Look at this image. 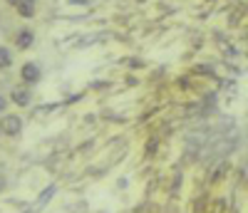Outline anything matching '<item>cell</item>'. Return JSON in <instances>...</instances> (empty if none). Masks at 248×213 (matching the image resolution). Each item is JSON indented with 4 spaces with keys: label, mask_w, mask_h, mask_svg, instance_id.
<instances>
[{
    "label": "cell",
    "mask_w": 248,
    "mask_h": 213,
    "mask_svg": "<svg viewBox=\"0 0 248 213\" xmlns=\"http://www.w3.org/2000/svg\"><path fill=\"white\" fill-rule=\"evenodd\" d=\"M0 134L8 137V139L20 137L23 134V119L17 114H3V119H0Z\"/></svg>",
    "instance_id": "obj_1"
},
{
    "label": "cell",
    "mask_w": 248,
    "mask_h": 213,
    "mask_svg": "<svg viewBox=\"0 0 248 213\" xmlns=\"http://www.w3.org/2000/svg\"><path fill=\"white\" fill-rule=\"evenodd\" d=\"M20 79H23V84H28V87H35V84L43 79V70H40L37 62H25V65L20 67Z\"/></svg>",
    "instance_id": "obj_2"
},
{
    "label": "cell",
    "mask_w": 248,
    "mask_h": 213,
    "mask_svg": "<svg viewBox=\"0 0 248 213\" xmlns=\"http://www.w3.org/2000/svg\"><path fill=\"white\" fill-rule=\"evenodd\" d=\"M10 102H13L15 106H30L32 92H30L28 84H15V87L10 90Z\"/></svg>",
    "instance_id": "obj_3"
},
{
    "label": "cell",
    "mask_w": 248,
    "mask_h": 213,
    "mask_svg": "<svg viewBox=\"0 0 248 213\" xmlns=\"http://www.w3.org/2000/svg\"><path fill=\"white\" fill-rule=\"evenodd\" d=\"M35 45V32L30 28H20L15 35V47L17 50H30Z\"/></svg>",
    "instance_id": "obj_4"
},
{
    "label": "cell",
    "mask_w": 248,
    "mask_h": 213,
    "mask_svg": "<svg viewBox=\"0 0 248 213\" xmlns=\"http://www.w3.org/2000/svg\"><path fill=\"white\" fill-rule=\"evenodd\" d=\"M15 8H17V15H20V17L32 20V17L37 15V0H20Z\"/></svg>",
    "instance_id": "obj_5"
},
{
    "label": "cell",
    "mask_w": 248,
    "mask_h": 213,
    "mask_svg": "<svg viewBox=\"0 0 248 213\" xmlns=\"http://www.w3.org/2000/svg\"><path fill=\"white\" fill-rule=\"evenodd\" d=\"M10 67H13V52L10 47L0 45V70H10Z\"/></svg>",
    "instance_id": "obj_6"
},
{
    "label": "cell",
    "mask_w": 248,
    "mask_h": 213,
    "mask_svg": "<svg viewBox=\"0 0 248 213\" xmlns=\"http://www.w3.org/2000/svg\"><path fill=\"white\" fill-rule=\"evenodd\" d=\"M8 106H10V99L0 94V114H5V109H8Z\"/></svg>",
    "instance_id": "obj_7"
},
{
    "label": "cell",
    "mask_w": 248,
    "mask_h": 213,
    "mask_svg": "<svg viewBox=\"0 0 248 213\" xmlns=\"http://www.w3.org/2000/svg\"><path fill=\"white\" fill-rule=\"evenodd\" d=\"M5 3H10V5H17V3H20V0H5Z\"/></svg>",
    "instance_id": "obj_8"
}]
</instances>
